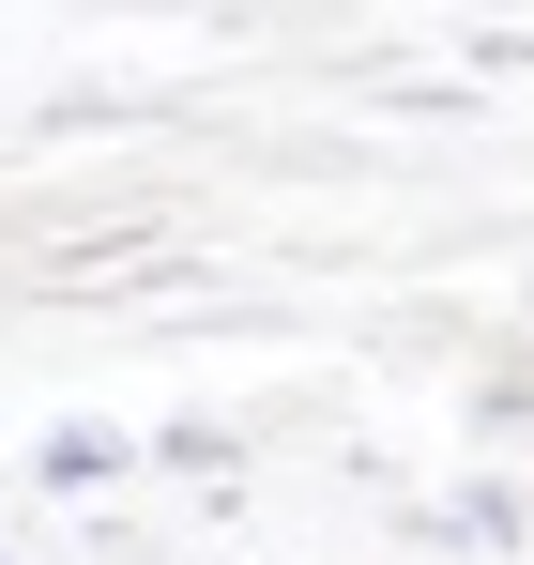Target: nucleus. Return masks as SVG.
Returning a JSON list of instances; mask_svg holds the SVG:
<instances>
[{"label":"nucleus","mask_w":534,"mask_h":565,"mask_svg":"<svg viewBox=\"0 0 534 565\" xmlns=\"http://www.w3.org/2000/svg\"><path fill=\"white\" fill-rule=\"evenodd\" d=\"M382 107H397V122H473V93H458V77H397Z\"/></svg>","instance_id":"obj_4"},{"label":"nucleus","mask_w":534,"mask_h":565,"mask_svg":"<svg viewBox=\"0 0 534 565\" xmlns=\"http://www.w3.org/2000/svg\"><path fill=\"white\" fill-rule=\"evenodd\" d=\"M138 459H153V444H138V428H107V413H62V428L31 444L46 489H107V473H138Z\"/></svg>","instance_id":"obj_1"},{"label":"nucleus","mask_w":534,"mask_h":565,"mask_svg":"<svg viewBox=\"0 0 534 565\" xmlns=\"http://www.w3.org/2000/svg\"><path fill=\"white\" fill-rule=\"evenodd\" d=\"M0 565H15V551H0Z\"/></svg>","instance_id":"obj_5"},{"label":"nucleus","mask_w":534,"mask_h":565,"mask_svg":"<svg viewBox=\"0 0 534 565\" xmlns=\"http://www.w3.org/2000/svg\"><path fill=\"white\" fill-rule=\"evenodd\" d=\"M153 459H169V473H229V459H245V444H229L214 413H183V428H153Z\"/></svg>","instance_id":"obj_3"},{"label":"nucleus","mask_w":534,"mask_h":565,"mask_svg":"<svg viewBox=\"0 0 534 565\" xmlns=\"http://www.w3.org/2000/svg\"><path fill=\"white\" fill-rule=\"evenodd\" d=\"M138 107H153V93H62V107H31V122H15V153H77V138H122Z\"/></svg>","instance_id":"obj_2"}]
</instances>
